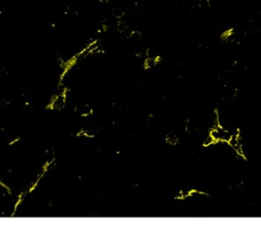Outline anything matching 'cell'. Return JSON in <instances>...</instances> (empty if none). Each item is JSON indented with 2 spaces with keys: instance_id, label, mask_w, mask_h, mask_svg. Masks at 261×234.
I'll list each match as a JSON object with an SVG mask.
<instances>
[{
  "instance_id": "obj_1",
  "label": "cell",
  "mask_w": 261,
  "mask_h": 234,
  "mask_svg": "<svg viewBox=\"0 0 261 234\" xmlns=\"http://www.w3.org/2000/svg\"><path fill=\"white\" fill-rule=\"evenodd\" d=\"M166 143L170 146H176V145L179 144V136L176 135V133H168L166 135V138H165Z\"/></svg>"
},
{
  "instance_id": "obj_2",
  "label": "cell",
  "mask_w": 261,
  "mask_h": 234,
  "mask_svg": "<svg viewBox=\"0 0 261 234\" xmlns=\"http://www.w3.org/2000/svg\"><path fill=\"white\" fill-rule=\"evenodd\" d=\"M157 62H158V57H148L144 61V67L151 68L155 64H157Z\"/></svg>"
},
{
  "instance_id": "obj_3",
  "label": "cell",
  "mask_w": 261,
  "mask_h": 234,
  "mask_svg": "<svg viewBox=\"0 0 261 234\" xmlns=\"http://www.w3.org/2000/svg\"><path fill=\"white\" fill-rule=\"evenodd\" d=\"M214 144H216V141H215V140H214V138H213L210 135H208V136H207V138H206L205 140H204V141H203V145H204L205 147L211 146V145H214Z\"/></svg>"
},
{
  "instance_id": "obj_4",
  "label": "cell",
  "mask_w": 261,
  "mask_h": 234,
  "mask_svg": "<svg viewBox=\"0 0 261 234\" xmlns=\"http://www.w3.org/2000/svg\"><path fill=\"white\" fill-rule=\"evenodd\" d=\"M128 27H127V24L123 23V21H120V23H119V32H125V31H127Z\"/></svg>"
},
{
  "instance_id": "obj_5",
  "label": "cell",
  "mask_w": 261,
  "mask_h": 234,
  "mask_svg": "<svg viewBox=\"0 0 261 234\" xmlns=\"http://www.w3.org/2000/svg\"><path fill=\"white\" fill-rule=\"evenodd\" d=\"M113 15H115L116 18H122V15H123V12H122L120 9H115V10L113 11Z\"/></svg>"
}]
</instances>
